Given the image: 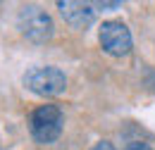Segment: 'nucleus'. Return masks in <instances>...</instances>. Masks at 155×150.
Segmentation results:
<instances>
[{
    "instance_id": "nucleus-1",
    "label": "nucleus",
    "mask_w": 155,
    "mask_h": 150,
    "mask_svg": "<svg viewBox=\"0 0 155 150\" xmlns=\"http://www.w3.org/2000/svg\"><path fill=\"white\" fill-rule=\"evenodd\" d=\"M17 29H19V34L26 41H31L36 45L48 43L53 38V34H55L53 17L45 10H41L38 5H24L17 12Z\"/></svg>"
},
{
    "instance_id": "nucleus-2",
    "label": "nucleus",
    "mask_w": 155,
    "mask_h": 150,
    "mask_svg": "<svg viewBox=\"0 0 155 150\" xmlns=\"http://www.w3.org/2000/svg\"><path fill=\"white\" fill-rule=\"evenodd\" d=\"M21 83L31 93L50 98V95H60L67 88V76L58 67H31L21 76Z\"/></svg>"
},
{
    "instance_id": "nucleus-3",
    "label": "nucleus",
    "mask_w": 155,
    "mask_h": 150,
    "mask_svg": "<svg viewBox=\"0 0 155 150\" xmlns=\"http://www.w3.org/2000/svg\"><path fill=\"white\" fill-rule=\"evenodd\" d=\"M62 110L58 105H41L29 117V131L36 143H53L62 133Z\"/></svg>"
},
{
    "instance_id": "nucleus-4",
    "label": "nucleus",
    "mask_w": 155,
    "mask_h": 150,
    "mask_svg": "<svg viewBox=\"0 0 155 150\" xmlns=\"http://www.w3.org/2000/svg\"><path fill=\"white\" fill-rule=\"evenodd\" d=\"M98 41H100V48L112 57L129 55L131 53V43H134L127 24L124 21H117V19H110V21H103L100 24Z\"/></svg>"
},
{
    "instance_id": "nucleus-5",
    "label": "nucleus",
    "mask_w": 155,
    "mask_h": 150,
    "mask_svg": "<svg viewBox=\"0 0 155 150\" xmlns=\"http://www.w3.org/2000/svg\"><path fill=\"white\" fill-rule=\"evenodd\" d=\"M58 10L62 19L77 29V31H86L93 21H96V10H93V2H79V0H60Z\"/></svg>"
},
{
    "instance_id": "nucleus-6",
    "label": "nucleus",
    "mask_w": 155,
    "mask_h": 150,
    "mask_svg": "<svg viewBox=\"0 0 155 150\" xmlns=\"http://www.w3.org/2000/svg\"><path fill=\"white\" fill-rule=\"evenodd\" d=\"M93 7H98V10H117V7H122V2H107V0H100V2H93Z\"/></svg>"
},
{
    "instance_id": "nucleus-7",
    "label": "nucleus",
    "mask_w": 155,
    "mask_h": 150,
    "mask_svg": "<svg viewBox=\"0 0 155 150\" xmlns=\"http://www.w3.org/2000/svg\"><path fill=\"white\" fill-rule=\"evenodd\" d=\"M143 83L148 86V91H153V93H155V69H153V72H148V74H146V79H143Z\"/></svg>"
},
{
    "instance_id": "nucleus-8",
    "label": "nucleus",
    "mask_w": 155,
    "mask_h": 150,
    "mask_svg": "<svg viewBox=\"0 0 155 150\" xmlns=\"http://www.w3.org/2000/svg\"><path fill=\"white\" fill-rule=\"evenodd\" d=\"M91 150H117V148L112 145V143H110V141H98V143H96V145H93Z\"/></svg>"
},
{
    "instance_id": "nucleus-9",
    "label": "nucleus",
    "mask_w": 155,
    "mask_h": 150,
    "mask_svg": "<svg viewBox=\"0 0 155 150\" xmlns=\"http://www.w3.org/2000/svg\"><path fill=\"white\" fill-rule=\"evenodd\" d=\"M127 150H153L148 143H141V141H134V143H129L127 145Z\"/></svg>"
}]
</instances>
